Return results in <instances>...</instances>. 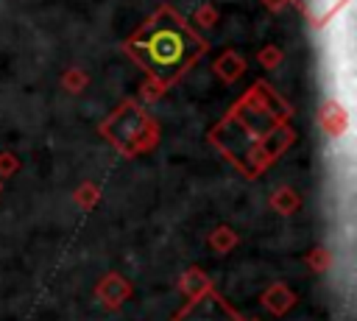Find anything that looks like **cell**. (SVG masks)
<instances>
[{"instance_id":"1","label":"cell","mask_w":357,"mask_h":321,"mask_svg":"<svg viewBox=\"0 0 357 321\" xmlns=\"http://www.w3.org/2000/svg\"><path fill=\"white\" fill-rule=\"evenodd\" d=\"M128 50L153 78L167 84L192 64L201 50V42L176 14L159 11L139 28Z\"/></svg>"}]
</instances>
